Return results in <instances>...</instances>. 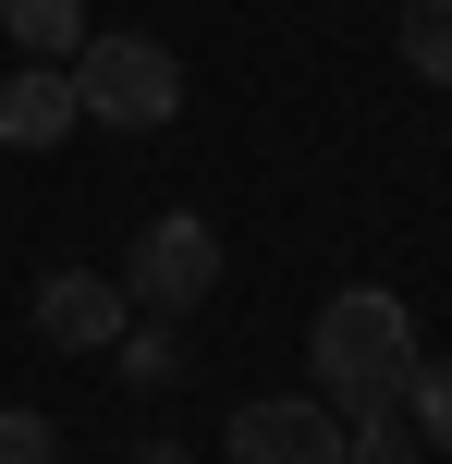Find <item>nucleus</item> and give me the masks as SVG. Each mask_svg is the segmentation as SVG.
<instances>
[{"instance_id": "f257e3e1", "label": "nucleus", "mask_w": 452, "mask_h": 464, "mask_svg": "<svg viewBox=\"0 0 452 464\" xmlns=\"http://www.w3.org/2000/svg\"><path fill=\"white\" fill-rule=\"evenodd\" d=\"M306 367H318V403H331L342 428H355V416H391L404 379H416V305L380 294V281L331 294V305H318V330H306Z\"/></svg>"}, {"instance_id": "f03ea898", "label": "nucleus", "mask_w": 452, "mask_h": 464, "mask_svg": "<svg viewBox=\"0 0 452 464\" xmlns=\"http://www.w3.org/2000/svg\"><path fill=\"white\" fill-rule=\"evenodd\" d=\"M62 73H73V122H111V135H159L184 111V62L159 37H86Z\"/></svg>"}, {"instance_id": "7ed1b4c3", "label": "nucleus", "mask_w": 452, "mask_h": 464, "mask_svg": "<svg viewBox=\"0 0 452 464\" xmlns=\"http://www.w3.org/2000/svg\"><path fill=\"white\" fill-rule=\"evenodd\" d=\"M122 294H135V318H196V305L220 294V232L196 220V208H159L135 232V256H122Z\"/></svg>"}, {"instance_id": "20e7f679", "label": "nucleus", "mask_w": 452, "mask_h": 464, "mask_svg": "<svg viewBox=\"0 0 452 464\" xmlns=\"http://www.w3.org/2000/svg\"><path fill=\"white\" fill-rule=\"evenodd\" d=\"M342 440H355V428H342L318 392H269V403H233L220 464H342Z\"/></svg>"}, {"instance_id": "39448f33", "label": "nucleus", "mask_w": 452, "mask_h": 464, "mask_svg": "<svg viewBox=\"0 0 452 464\" xmlns=\"http://www.w3.org/2000/svg\"><path fill=\"white\" fill-rule=\"evenodd\" d=\"M24 318H37V343H49V354H111L122 330H135V294H122L111 269H37Z\"/></svg>"}, {"instance_id": "423d86ee", "label": "nucleus", "mask_w": 452, "mask_h": 464, "mask_svg": "<svg viewBox=\"0 0 452 464\" xmlns=\"http://www.w3.org/2000/svg\"><path fill=\"white\" fill-rule=\"evenodd\" d=\"M73 135V73L62 62H13L0 73V147H62Z\"/></svg>"}, {"instance_id": "0eeeda50", "label": "nucleus", "mask_w": 452, "mask_h": 464, "mask_svg": "<svg viewBox=\"0 0 452 464\" xmlns=\"http://www.w3.org/2000/svg\"><path fill=\"white\" fill-rule=\"evenodd\" d=\"M0 37H13V62H73L98 24H86V0H0Z\"/></svg>"}, {"instance_id": "6e6552de", "label": "nucleus", "mask_w": 452, "mask_h": 464, "mask_svg": "<svg viewBox=\"0 0 452 464\" xmlns=\"http://www.w3.org/2000/svg\"><path fill=\"white\" fill-rule=\"evenodd\" d=\"M391 49H404V73H416V86H452V0H404Z\"/></svg>"}, {"instance_id": "1a4fd4ad", "label": "nucleus", "mask_w": 452, "mask_h": 464, "mask_svg": "<svg viewBox=\"0 0 452 464\" xmlns=\"http://www.w3.org/2000/svg\"><path fill=\"white\" fill-rule=\"evenodd\" d=\"M111 354H122V392H171V379H184V343H171V318H135Z\"/></svg>"}, {"instance_id": "9d476101", "label": "nucleus", "mask_w": 452, "mask_h": 464, "mask_svg": "<svg viewBox=\"0 0 452 464\" xmlns=\"http://www.w3.org/2000/svg\"><path fill=\"white\" fill-rule=\"evenodd\" d=\"M404 416H416V440H428L452 464V354H416V379H404Z\"/></svg>"}, {"instance_id": "9b49d317", "label": "nucleus", "mask_w": 452, "mask_h": 464, "mask_svg": "<svg viewBox=\"0 0 452 464\" xmlns=\"http://www.w3.org/2000/svg\"><path fill=\"white\" fill-rule=\"evenodd\" d=\"M428 440H416V416L391 403V416H355V440H342V464H416Z\"/></svg>"}, {"instance_id": "f8f14e48", "label": "nucleus", "mask_w": 452, "mask_h": 464, "mask_svg": "<svg viewBox=\"0 0 452 464\" xmlns=\"http://www.w3.org/2000/svg\"><path fill=\"white\" fill-rule=\"evenodd\" d=\"M0 464H62V428L24 416V403H0Z\"/></svg>"}, {"instance_id": "ddd939ff", "label": "nucleus", "mask_w": 452, "mask_h": 464, "mask_svg": "<svg viewBox=\"0 0 452 464\" xmlns=\"http://www.w3.org/2000/svg\"><path fill=\"white\" fill-rule=\"evenodd\" d=\"M122 464H196L184 440H135V452H122Z\"/></svg>"}]
</instances>
